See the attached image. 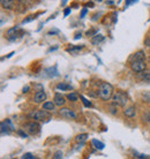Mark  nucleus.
<instances>
[{"label": "nucleus", "instance_id": "f257e3e1", "mask_svg": "<svg viewBox=\"0 0 150 159\" xmlns=\"http://www.w3.org/2000/svg\"><path fill=\"white\" fill-rule=\"evenodd\" d=\"M113 87L107 82H103L100 83L99 88H98V97L102 100H109L113 96Z\"/></svg>", "mask_w": 150, "mask_h": 159}, {"label": "nucleus", "instance_id": "f03ea898", "mask_svg": "<svg viewBox=\"0 0 150 159\" xmlns=\"http://www.w3.org/2000/svg\"><path fill=\"white\" fill-rule=\"evenodd\" d=\"M50 111H46V110H39V111H35L30 114L31 118H34V120L36 121H49V119L51 118V114L49 113Z\"/></svg>", "mask_w": 150, "mask_h": 159}, {"label": "nucleus", "instance_id": "7ed1b4c3", "mask_svg": "<svg viewBox=\"0 0 150 159\" xmlns=\"http://www.w3.org/2000/svg\"><path fill=\"white\" fill-rule=\"evenodd\" d=\"M112 99H113V104H116L117 106H120V107H124L128 102L127 95L124 93V92H121V91H118L117 93H114L112 96Z\"/></svg>", "mask_w": 150, "mask_h": 159}, {"label": "nucleus", "instance_id": "20e7f679", "mask_svg": "<svg viewBox=\"0 0 150 159\" xmlns=\"http://www.w3.org/2000/svg\"><path fill=\"white\" fill-rule=\"evenodd\" d=\"M130 68L135 73H140L147 68L146 60H133L130 61Z\"/></svg>", "mask_w": 150, "mask_h": 159}, {"label": "nucleus", "instance_id": "39448f33", "mask_svg": "<svg viewBox=\"0 0 150 159\" xmlns=\"http://www.w3.org/2000/svg\"><path fill=\"white\" fill-rule=\"evenodd\" d=\"M23 128L26 129L29 134H31V135H36V134L39 133V130H40V126H39V123H37L36 120H35V121L28 122Z\"/></svg>", "mask_w": 150, "mask_h": 159}, {"label": "nucleus", "instance_id": "423d86ee", "mask_svg": "<svg viewBox=\"0 0 150 159\" xmlns=\"http://www.w3.org/2000/svg\"><path fill=\"white\" fill-rule=\"evenodd\" d=\"M19 32H21V29L19 28V27H14V28H12V29H9L7 31V38L8 40H10V42H14L17 39V37L20 36V34Z\"/></svg>", "mask_w": 150, "mask_h": 159}, {"label": "nucleus", "instance_id": "0eeeda50", "mask_svg": "<svg viewBox=\"0 0 150 159\" xmlns=\"http://www.w3.org/2000/svg\"><path fill=\"white\" fill-rule=\"evenodd\" d=\"M59 114L65 119H76V114L74 111H72L70 108H67V107L61 108L59 111Z\"/></svg>", "mask_w": 150, "mask_h": 159}, {"label": "nucleus", "instance_id": "6e6552de", "mask_svg": "<svg viewBox=\"0 0 150 159\" xmlns=\"http://www.w3.org/2000/svg\"><path fill=\"white\" fill-rule=\"evenodd\" d=\"M53 102H54V104L57 106L61 107V106H64L66 104V98L62 95H60V93H56L54 95V98H53Z\"/></svg>", "mask_w": 150, "mask_h": 159}, {"label": "nucleus", "instance_id": "1a4fd4ad", "mask_svg": "<svg viewBox=\"0 0 150 159\" xmlns=\"http://www.w3.org/2000/svg\"><path fill=\"white\" fill-rule=\"evenodd\" d=\"M46 99V93H45L44 91H37L36 93H35V97H34V102L36 103V104H39V103H42L43 100Z\"/></svg>", "mask_w": 150, "mask_h": 159}, {"label": "nucleus", "instance_id": "9d476101", "mask_svg": "<svg viewBox=\"0 0 150 159\" xmlns=\"http://www.w3.org/2000/svg\"><path fill=\"white\" fill-rule=\"evenodd\" d=\"M139 78L142 80L143 82H150V70H142L139 74Z\"/></svg>", "mask_w": 150, "mask_h": 159}, {"label": "nucleus", "instance_id": "9b49d317", "mask_svg": "<svg viewBox=\"0 0 150 159\" xmlns=\"http://www.w3.org/2000/svg\"><path fill=\"white\" fill-rule=\"evenodd\" d=\"M124 114L127 116V118H134L136 115V110H135L134 106H130V107H127L125 111H124Z\"/></svg>", "mask_w": 150, "mask_h": 159}, {"label": "nucleus", "instance_id": "f8f14e48", "mask_svg": "<svg viewBox=\"0 0 150 159\" xmlns=\"http://www.w3.org/2000/svg\"><path fill=\"white\" fill-rule=\"evenodd\" d=\"M133 60H146V54L143 51H139L130 57V61Z\"/></svg>", "mask_w": 150, "mask_h": 159}, {"label": "nucleus", "instance_id": "ddd939ff", "mask_svg": "<svg viewBox=\"0 0 150 159\" xmlns=\"http://www.w3.org/2000/svg\"><path fill=\"white\" fill-rule=\"evenodd\" d=\"M1 1V6L6 9H13L14 8V0H0Z\"/></svg>", "mask_w": 150, "mask_h": 159}, {"label": "nucleus", "instance_id": "4468645a", "mask_svg": "<svg viewBox=\"0 0 150 159\" xmlns=\"http://www.w3.org/2000/svg\"><path fill=\"white\" fill-rule=\"evenodd\" d=\"M56 104H54V102H45L44 104H43V108L46 110V111H53L54 110V107H56Z\"/></svg>", "mask_w": 150, "mask_h": 159}, {"label": "nucleus", "instance_id": "2eb2a0df", "mask_svg": "<svg viewBox=\"0 0 150 159\" xmlns=\"http://www.w3.org/2000/svg\"><path fill=\"white\" fill-rule=\"evenodd\" d=\"M104 40V36H102V35H95L92 39H91V43L94 44V45H98L99 43H102Z\"/></svg>", "mask_w": 150, "mask_h": 159}, {"label": "nucleus", "instance_id": "dca6fc26", "mask_svg": "<svg viewBox=\"0 0 150 159\" xmlns=\"http://www.w3.org/2000/svg\"><path fill=\"white\" fill-rule=\"evenodd\" d=\"M91 143H92V145H94L97 150H103V149H104V143H102V142L98 141V140H92Z\"/></svg>", "mask_w": 150, "mask_h": 159}, {"label": "nucleus", "instance_id": "f3484780", "mask_svg": "<svg viewBox=\"0 0 150 159\" xmlns=\"http://www.w3.org/2000/svg\"><path fill=\"white\" fill-rule=\"evenodd\" d=\"M7 125H8V123L6 121L1 122V133H2V134H5V133H6V134H9V133H10L12 128H10V127L8 128Z\"/></svg>", "mask_w": 150, "mask_h": 159}, {"label": "nucleus", "instance_id": "a211bd4d", "mask_svg": "<svg viewBox=\"0 0 150 159\" xmlns=\"http://www.w3.org/2000/svg\"><path fill=\"white\" fill-rule=\"evenodd\" d=\"M83 49V46H72V47H70V49H68L67 51L69 53H70V54H77V53H79V51H81V50H82Z\"/></svg>", "mask_w": 150, "mask_h": 159}, {"label": "nucleus", "instance_id": "6ab92c4d", "mask_svg": "<svg viewBox=\"0 0 150 159\" xmlns=\"http://www.w3.org/2000/svg\"><path fill=\"white\" fill-rule=\"evenodd\" d=\"M87 138H88V134H80V135H77V136L75 137V141L77 143H83Z\"/></svg>", "mask_w": 150, "mask_h": 159}, {"label": "nucleus", "instance_id": "aec40b11", "mask_svg": "<svg viewBox=\"0 0 150 159\" xmlns=\"http://www.w3.org/2000/svg\"><path fill=\"white\" fill-rule=\"evenodd\" d=\"M67 99L70 100V102H77L79 100V96H77L76 92H70V93L67 95Z\"/></svg>", "mask_w": 150, "mask_h": 159}, {"label": "nucleus", "instance_id": "412c9836", "mask_svg": "<svg viewBox=\"0 0 150 159\" xmlns=\"http://www.w3.org/2000/svg\"><path fill=\"white\" fill-rule=\"evenodd\" d=\"M57 89L58 90H69V89H72V87L66 83H59L57 85Z\"/></svg>", "mask_w": 150, "mask_h": 159}, {"label": "nucleus", "instance_id": "4be33fe9", "mask_svg": "<svg viewBox=\"0 0 150 159\" xmlns=\"http://www.w3.org/2000/svg\"><path fill=\"white\" fill-rule=\"evenodd\" d=\"M142 100L144 103H150V91H146L142 95Z\"/></svg>", "mask_w": 150, "mask_h": 159}, {"label": "nucleus", "instance_id": "5701e85b", "mask_svg": "<svg viewBox=\"0 0 150 159\" xmlns=\"http://www.w3.org/2000/svg\"><path fill=\"white\" fill-rule=\"evenodd\" d=\"M118 106L116 105V104H112V105L109 107V111H110V113L111 114H117L118 113V108H117Z\"/></svg>", "mask_w": 150, "mask_h": 159}, {"label": "nucleus", "instance_id": "b1692460", "mask_svg": "<svg viewBox=\"0 0 150 159\" xmlns=\"http://www.w3.org/2000/svg\"><path fill=\"white\" fill-rule=\"evenodd\" d=\"M35 19H36V17H35V16H34V15H30V16H28L27 19H24V20H23V21H22V24H26V23H29V22H31V21H34Z\"/></svg>", "mask_w": 150, "mask_h": 159}, {"label": "nucleus", "instance_id": "393cba45", "mask_svg": "<svg viewBox=\"0 0 150 159\" xmlns=\"http://www.w3.org/2000/svg\"><path fill=\"white\" fill-rule=\"evenodd\" d=\"M23 159H34L35 157H34V155L32 153H30V152H28V153H24L22 156Z\"/></svg>", "mask_w": 150, "mask_h": 159}, {"label": "nucleus", "instance_id": "a878e982", "mask_svg": "<svg viewBox=\"0 0 150 159\" xmlns=\"http://www.w3.org/2000/svg\"><path fill=\"white\" fill-rule=\"evenodd\" d=\"M62 151H57L56 153H54V156H53V158L54 159H60V158H62Z\"/></svg>", "mask_w": 150, "mask_h": 159}, {"label": "nucleus", "instance_id": "bb28decb", "mask_svg": "<svg viewBox=\"0 0 150 159\" xmlns=\"http://www.w3.org/2000/svg\"><path fill=\"white\" fill-rule=\"evenodd\" d=\"M80 98L82 99L83 104H84V105L87 106V107H90V106H91V103H90V102H88V100H87V99L84 98V97H83V96H80Z\"/></svg>", "mask_w": 150, "mask_h": 159}, {"label": "nucleus", "instance_id": "cd10ccee", "mask_svg": "<svg viewBox=\"0 0 150 159\" xmlns=\"http://www.w3.org/2000/svg\"><path fill=\"white\" fill-rule=\"evenodd\" d=\"M142 121L143 122H150V113L146 114V115H143Z\"/></svg>", "mask_w": 150, "mask_h": 159}, {"label": "nucleus", "instance_id": "c85d7f7f", "mask_svg": "<svg viewBox=\"0 0 150 159\" xmlns=\"http://www.w3.org/2000/svg\"><path fill=\"white\" fill-rule=\"evenodd\" d=\"M17 133H19V135H21L22 137H27V136H28V134H27V133H24L23 130H19Z\"/></svg>", "mask_w": 150, "mask_h": 159}, {"label": "nucleus", "instance_id": "c756f323", "mask_svg": "<svg viewBox=\"0 0 150 159\" xmlns=\"http://www.w3.org/2000/svg\"><path fill=\"white\" fill-rule=\"evenodd\" d=\"M91 35H96V31H95V30L87 31V36H91Z\"/></svg>", "mask_w": 150, "mask_h": 159}, {"label": "nucleus", "instance_id": "7c9ffc66", "mask_svg": "<svg viewBox=\"0 0 150 159\" xmlns=\"http://www.w3.org/2000/svg\"><path fill=\"white\" fill-rule=\"evenodd\" d=\"M144 45H147V46H150V37L146 38V40H144Z\"/></svg>", "mask_w": 150, "mask_h": 159}, {"label": "nucleus", "instance_id": "2f4dec72", "mask_svg": "<svg viewBox=\"0 0 150 159\" xmlns=\"http://www.w3.org/2000/svg\"><path fill=\"white\" fill-rule=\"evenodd\" d=\"M69 13H70V8H66V9H65V12H64V15L67 16Z\"/></svg>", "mask_w": 150, "mask_h": 159}, {"label": "nucleus", "instance_id": "473e14b6", "mask_svg": "<svg viewBox=\"0 0 150 159\" xmlns=\"http://www.w3.org/2000/svg\"><path fill=\"white\" fill-rule=\"evenodd\" d=\"M87 12H88V9H87V8H84V9L82 10V13H81V17H84V15L87 14Z\"/></svg>", "mask_w": 150, "mask_h": 159}, {"label": "nucleus", "instance_id": "72a5a7b5", "mask_svg": "<svg viewBox=\"0 0 150 159\" xmlns=\"http://www.w3.org/2000/svg\"><path fill=\"white\" fill-rule=\"evenodd\" d=\"M74 38H75V39H79V38H81V32H80V34H76Z\"/></svg>", "mask_w": 150, "mask_h": 159}, {"label": "nucleus", "instance_id": "f704fd0d", "mask_svg": "<svg viewBox=\"0 0 150 159\" xmlns=\"http://www.w3.org/2000/svg\"><path fill=\"white\" fill-rule=\"evenodd\" d=\"M29 90V87H26V88H23V92H28Z\"/></svg>", "mask_w": 150, "mask_h": 159}, {"label": "nucleus", "instance_id": "c9c22d12", "mask_svg": "<svg viewBox=\"0 0 150 159\" xmlns=\"http://www.w3.org/2000/svg\"><path fill=\"white\" fill-rule=\"evenodd\" d=\"M96 1H102V0H96Z\"/></svg>", "mask_w": 150, "mask_h": 159}]
</instances>
